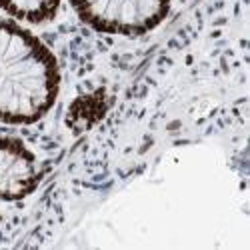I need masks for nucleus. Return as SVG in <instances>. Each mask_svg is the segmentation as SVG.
I'll use <instances>...</instances> for the list:
<instances>
[{"label":"nucleus","instance_id":"nucleus-2","mask_svg":"<svg viewBox=\"0 0 250 250\" xmlns=\"http://www.w3.org/2000/svg\"><path fill=\"white\" fill-rule=\"evenodd\" d=\"M86 22L110 34H142L162 22L170 0H72Z\"/></svg>","mask_w":250,"mask_h":250},{"label":"nucleus","instance_id":"nucleus-3","mask_svg":"<svg viewBox=\"0 0 250 250\" xmlns=\"http://www.w3.org/2000/svg\"><path fill=\"white\" fill-rule=\"evenodd\" d=\"M40 170L36 156L24 142L0 134V200L28 196L38 184Z\"/></svg>","mask_w":250,"mask_h":250},{"label":"nucleus","instance_id":"nucleus-1","mask_svg":"<svg viewBox=\"0 0 250 250\" xmlns=\"http://www.w3.org/2000/svg\"><path fill=\"white\" fill-rule=\"evenodd\" d=\"M58 84L52 52L22 26L0 18V120L36 122L52 108Z\"/></svg>","mask_w":250,"mask_h":250},{"label":"nucleus","instance_id":"nucleus-4","mask_svg":"<svg viewBox=\"0 0 250 250\" xmlns=\"http://www.w3.org/2000/svg\"><path fill=\"white\" fill-rule=\"evenodd\" d=\"M60 0H0V8L28 22H46L58 10Z\"/></svg>","mask_w":250,"mask_h":250}]
</instances>
